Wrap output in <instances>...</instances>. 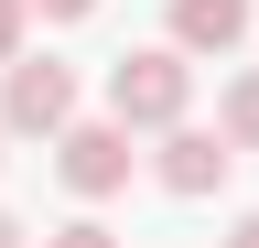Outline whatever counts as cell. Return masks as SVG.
Here are the masks:
<instances>
[{
  "mask_svg": "<svg viewBox=\"0 0 259 248\" xmlns=\"http://www.w3.org/2000/svg\"><path fill=\"white\" fill-rule=\"evenodd\" d=\"M184 108H194V54L184 43H151V54H119V65H108V119L173 130Z\"/></svg>",
  "mask_w": 259,
  "mask_h": 248,
  "instance_id": "obj_1",
  "label": "cell"
},
{
  "mask_svg": "<svg viewBox=\"0 0 259 248\" xmlns=\"http://www.w3.org/2000/svg\"><path fill=\"white\" fill-rule=\"evenodd\" d=\"M65 119H76V76H65L54 54H11V65H0V130L54 140Z\"/></svg>",
  "mask_w": 259,
  "mask_h": 248,
  "instance_id": "obj_2",
  "label": "cell"
},
{
  "mask_svg": "<svg viewBox=\"0 0 259 248\" xmlns=\"http://www.w3.org/2000/svg\"><path fill=\"white\" fill-rule=\"evenodd\" d=\"M54 162H65V183L97 205V194H119V183H130L141 151H130V119H65V130H54Z\"/></svg>",
  "mask_w": 259,
  "mask_h": 248,
  "instance_id": "obj_3",
  "label": "cell"
},
{
  "mask_svg": "<svg viewBox=\"0 0 259 248\" xmlns=\"http://www.w3.org/2000/svg\"><path fill=\"white\" fill-rule=\"evenodd\" d=\"M227 162H238V140H227V130H184V119H173V130H162V194H216V183H227Z\"/></svg>",
  "mask_w": 259,
  "mask_h": 248,
  "instance_id": "obj_4",
  "label": "cell"
},
{
  "mask_svg": "<svg viewBox=\"0 0 259 248\" xmlns=\"http://www.w3.org/2000/svg\"><path fill=\"white\" fill-rule=\"evenodd\" d=\"M173 43H184V54H227V43H248V0H173Z\"/></svg>",
  "mask_w": 259,
  "mask_h": 248,
  "instance_id": "obj_5",
  "label": "cell"
},
{
  "mask_svg": "<svg viewBox=\"0 0 259 248\" xmlns=\"http://www.w3.org/2000/svg\"><path fill=\"white\" fill-rule=\"evenodd\" d=\"M216 130L238 140V151H259V76H238V86H227V108H216Z\"/></svg>",
  "mask_w": 259,
  "mask_h": 248,
  "instance_id": "obj_6",
  "label": "cell"
},
{
  "mask_svg": "<svg viewBox=\"0 0 259 248\" xmlns=\"http://www.w3.org/2000/svg\"><path fill=\"white\" fill-rule=\"evenodd\" d=\"M44 248H119V237H108V227H97V216H76V227H54Z\"/></svg>",
  "mask_w": 259,
  "mask_h": 248,
  "instance_id": "obj_7",
  "label": "cell"
},
{
  "mask_svg": "<svg viewBox=\"0 0 259 248\" xmlns=\"http://www.w3.org/2000/svg\"><path fill=\"white\" fill-rule=\"evenodd\" d=\"M22 22H32V0H0V65L22 54Z\"/></svg>",
  "mask_w": 259,
  "mask_h": 248,
  "instance_id": "obj_8",
  "label": "cell"
},
{
  "mask_svg": "<svg viewBox=\"0 0 259 248\" xmlns=\"http://www.w3.org/2000/svg\"><path fill=\"white\" fill-rule=\"evenodd\" d=\"M32 11H44V22H87L97 0H32Z\"/></svg>",
  "mask_w": 259,
  "mask_h": 248,
  "instance_id": "obj_9",
  "label": "cell"
},
{
  "mask_svg": "<svg viewBox=\"0 0 259 248\" xmlns=\"http://www.w3.org/2000/svg\"><path fill=\"white\" fill-rule=\"evenodd\" d=\"M227 248H259V216H238V237H227Z\"/></svg>",
  "mask_w": 259,
  "mask_h": 248,
  "instance_id": "obj_10",
  "label": "cell"
},
{
  "mask_svg": "<svg viewBox=\"0 0 259 248\" xmlns=\"http://www.w3.org/2000/svg\"><path fill=\"white\" fill-rule=\"evenodd\" d=\"M0 248H22V227H11V216H0Z\"/></svg>",
  "mask_w": 259,
  "mask_h": 248,
  "instance_id": "obj_11",
  "label": "cell"
}]
</instances>
